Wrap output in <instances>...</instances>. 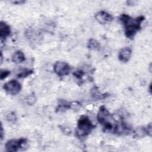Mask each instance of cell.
Masks as SVG:
<instances>
[{
    "label": "cell",
    "mask_w": 152,
    "mask_h": 152,
    "mask_svg": "<svg viewBox=\"0 0 152 152\" xmlns=\"http://www.w3.org/2000/svg\"><path fill=\"white\" fill-rule=\"evenodd\" d=\"M142 15L132 18L126 14H122L119 17L121 22L124 27V32L126 37L133 39L137 33L141 28V23L144 20Z\"/></svg>",
    "instance_id": "cell-1"
},
{
    "label": "cell",
    "mask_w": 152,
    "mask_h": 152,
    "mask_svg": "<svg viewBox=\"0 0 152 152\" xmlns=\"http://www.w3.org/2000/svg\"><path fill=\"white\" fill-rule=\"evenodd\" d=\"M96 125L87 115H82L77 122L75 129V135L78 138H83L88 136L94 129Z\"/></svg>",
    "instance_id": "cell-2"
},
{
    "label": "cell",
    "mask_w": 152,
    "mask_h": 152,
    "mask_svg": "<svg viewBox=\"0 0 152 152\" xmlns=\"http://www.w3.org/2000/svg\"><path fill=\"white\" fill-rule=\"evenodd\" d=\"M27 142V140L25 138L10 140L5 143V150L8 152L18 151L23 148L26 145Z\"/></svg>",
    "instance_id": "cell-3"
},
{
    "label": "cell",
    "mask_w": 152,
    "mask_h": 152,
    "mask_svg": "<svg viewBox=\"0 0 152 152\" xmlns=\"http://www.w3.org/2000/svg\"><path fill=\"white\" fill-rule=\"evenodd\" d=\"M3 89L7 94L15 96L20 92L21 85L17 80H11L4 84Z\"/></svg>",
    "instance_id": "cell-4"
},
{
    "label": "cell",
    "mask_w": 152,
    "mask_h": 152,
    "mask_svg": "<svg viewBox=\"0 0 152 152\" xmlns=\"http://www.w3.org/2000/svg\"><path fill=\"white\" fill-rule=\"evenodd\" d=\"M53 68L55 73L59 77L68 75L71 70L69 65L64 61H56Z\"/></svg>",
    "instance_id": "cell-5"
},
{
    "label": "cell",
    "mask_w": 152,
    "mask_h": 152,
    "mask_svg": "<svg viewBox=\"0 0 152 152\" xmlns=\"http://www.w3.org/2000/svg\"><path fill=\"white\" fill-rule=\"evenodd\" d=\"M94 17H95L96 20L100 24H102L109 23L112 22L113 20V15L104 10H102V11L97 12L95 14Z\"/></svg>",
    "instance_id": "cell-6"
},
{
    "label": "cell",
    "mask_w": 152,
    "mask_h": 152,
    "mask_svg": "<svg viewBox=\"0 0 152 152\" xmlns=\"http://www.w3.org/2000/svg\"><path fill=\"white\" fill-rule=\"evenodd\" d=\"M77 102H69L65 100H59L56 107V112H64L68 109H77Z\"/></svg>",
    "instance_id": "cell-7"
},
{
    "label": "cell",
    "mask_w": 152,
    "mask_h": 152,
    "mask_svg": "<svg viewBox=\"0 0 152 152\" xmlns=\"http://www.w3.org/2000/svg\"><path fill=\"white\" fill-rule=\"evenodd\" d=\"M11 33V30L10 26L5 22L1 21L0 23V38L1 43L5 41V39L10 36Z\"/></svg>",
    "instance_id": "cell-8"
},
{
    "label": "cell",
    "mask_w": 152,
    "mask_h": 152,
    "mask_svg": "<svg viewBox=\"0 0 152 152\" xmlns=\"http://www.w3.org/2000/svg\"><path fill=\"white\" fill-rule=\"evenodd\" d=\"M132 54L131 49L128 47L122 48L118 53V59L120 61L126 63L129 61Z\"/></svg>",
    "instance_id": "cell-9"
},
{
    "label": "cell",
    "mask_w": 152,
    "mask_h": 152,
    "mask_svg": "<svg viewBox=\"0 0 152 152\" xmlns=\"http://www.w3.org/2000/svg\"><path fill=\"white\" fill-rule=\"evenodd\" d=\"M110 115V113L104 106H100L97 115V119L98 121V122L101 124Z\"/></svg>",
    "instance_id": "cell-10"
},
{
    "label": "cell",
    "mask_w": 152,
    "mask_h": 152,
    "mask_svg": "<svg viewBox=\"0 0 152 152\" xmlns=\"http://www.w3.org/2000/svg\"><path fill=\"white\" fill-rule=\"evenodd\" d=\"M91 97L94 100H99L106 98L109 94L107 93H102L97 87H93L90 91Z\"/></svg>",
    "instance_id": "cell-11"
},
{
    "label": "cell",
    "mask_w": 152,
    "mask_h": 152,
    "mask_svg": "<svg viewBox=\"0 0 152 152\" xmlns=\"http://www.w3.org/2000/svg\"><path fill=\"white\" fill-rule=\"evenodd\" d=\"M11 60L14 63H15V64L21 63L26 60L25 55L22 51L17 50L12 55Z\"/></svg>",
    "instance_id": "cell-12"
},
{
    "label": "cell",
    "mask_w": 152,
    "mask_h": 152,
    "mask_svg": "<svg viewBox=\"0 0 152 152\" xmlns=\"http://www.w3.org/2000/svg\"><path fill=\"white\" fill-rule=\"evenodd\" d=\"M87 47L90 50H98L100 48V45L97 40L94 39H90L87 42Z\"/></svg>",
    "instance_id": "cell-13"
},
{
    "label": "cell",
    "mask_w": 152,
    "mask_h": 152,
    "mask_svg": "<svg viewBox=\"0 0 152 152\" xmlns=\"http://www.w3.org/2000/svg\"><path fill=\"white\" fill-rule=\"evenodd\" d=\"M34 72V70L33 69L30 68H23L21 69L19 72L17 74V76L19 78H26L28 76L31 75Z\"/></svg>",
    "instance_id": "cell-14"
},
{
    "label": "cell",
    "mask_w": 152,
    "mask_h": 152,
    "mask_svg": "<svg viewBox=\"0 0 152 152\" xmlns=\"http://www.w3.org/2000/svg\"><path fill=\"white\" fill-rule=\"evenodd\" d=\"M85 74L86 73H85L84 71H83L82 69H78L73 72V75H74V78H75V80L77 81H79L80 83V84H81V83L83 81V77L85 75Z\"/></svg>",
    "instance_id": "cell-15"
},
{
    "label": "cell",
    "mask_w": 152,
    "mask_h": 152,
    "mask_svg": "<svg viewBox=\"0 0 152 152\" xmlns=\"http://www.w3.org/2000/svg\"><path fill=\"white\" fill-rule=\"evenodd\" d=\"M6 118H7V120L9 122H14L17 120L16 115L14 112H10L8 114H7L6 116Z\"/></svg>",
    "instance_id": "cell-16"
},
{
    "label": "cell",
    "mask_w": 152,
    "mask_h": 152,
    "mask_svg": "<svg viewBox=\"0 0 152 152\" xmlns=\"http://www.w3.org/2000/svg\"><path fill=\"white\" fill-rule=\"evenodd\" d=\"M11 72L9 70L7 69H1V73H0V78L1 80H3L5 78H7L10 74Z\"/></svg>",
    "instance_id": "cell-17"
},
{
    "label": "cell",
    "mask_w": 152,
    "mask_h": 152,
    "mask_svg": "<svg viewBox=\"0 0 152 152\" xmlns=\"http://www.w3.org/2000/svg\"><path fill=\"white\" fill-rule=\"evenodd\" d=\"M35 102H36V98L34 96H28L27 99V103L29 105H32V104H34Z\"/></svg>",
    "instance_id": "cell-18"
},
{
    "label": "cell",
    "mask_w": 152,
    "mask_h": 152,
    "mask_svg": "<svg viewBox=\"0 0 152 152\" xmlns=\"http://www.w3.org/2000/svg\"><path fill=\"white\" fill-rule=\"evenodd\" d=\"M11 2L14 4H16V5H22L23 4H24L26 2L25 1H22V0H20V1H11Z\"/></svg>",
    "instance_id": "cell-19"
},
{
    "label": "cell",
    "mask_w": 152,
    "mask_h": 152,
    "mask_svg": "<svg viewBox=\"0 0 152 152\" xmlns=\"http://www.w3.org/2000/svg\"><path fill=\"white\" fill-rule=\"evenodd\" d=\"M4 129H3V126L2 125H1V140L2 141L4 138Z\"/></svg>",
    "instance_id": "cell-20"
}]
</instances>
